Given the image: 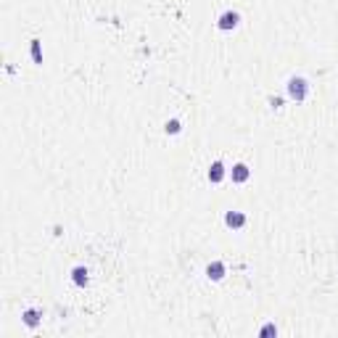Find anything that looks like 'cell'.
I'll use <instances>...</instances> for the list:
<instances>
[{"label":"cell","mask_w":338,"mask_h":338,"mask_svg":"<svg viewBox=\"0 0 338 338\" xmlns=\"http://www.w3.org/2000/svg\"><path fill=\"white\" fill-rule=\"evenodd\" d=\"M29 53H32V61L37 66H42V48H40V40H29Z\"/></svg>","instance_id":"obj_9"},{"label":"cell","mask_w":338,"mask_h":338,"mask_svg":"<svg viewBox=\"0 0 338 338\" xmlns=\"http://www.w3.org/2000/svg\"><path fill=\"white\" fill-rule=\"evenodd\" d=\"M21 320H24L27 328H37V325H40V320H42V312L40 309H27L24 314H21Z\"/></svg>","instance_id":"obj_7"},{"label":"cell","mask_w":338,"mask_h":338,"mask_svg":"<svg viewBox=\"0 0 338 338\" xmlns=\"http://www.w3.org/2000/svg\"><path fill=\"white\" fill-rule=\"evenodd\" d=\"M87 267H74V270H72V280H74V286H80V288H84V286H87Z\"/></svg>","instance_id":"obj_8"},{"label":"cell","mask_w":338,"mask_h":338,"mask_svg":"<svg viewBox=\"0 0 338 338\" xmlns=\"http://www.w3.org/2000/svg\"><path fill=\"white\" fill-rule=\"evenodd\" d=\"M206 177H209V182H211V185H219V182L227 177V169H225V164H222V161L217 159V161H214V164L209 167V172H206Z\"/></svg>","instance_id":"obj_4"},{"label":"cell","mask_w":338,"mask_h":338,"mask_svg":"<svg viewBox=\"0 0 338 338\" xmlns=\"http://www.w3.org/2000/svg\"><path fill=\"white\" fill-rule=\"evenodd\" d=\"M164 132L167 135H180L182 132V122L180 119H169L167 125H164Z\"/></svg>","instance_id":"obj_10"},{"label":"cell","mask_w":338,"mask_h":338,"mask_svg":"<svg viewBox=\"0 0 338 338\" xmlns=\"http://www.w3.org/2000/svg\"><path fill=\"white\" fill-rule=\"evenodd\" d=\"M259 336H262V338H267V336H278V328H275L272 322H270V325H264L262 330H259Z\"/></svg>","instance_id":"obj_11"},{"label":"cell","mask_w":338,"mask_h":338,"mask_svg":"<svg viewBox=\"0 0 338 338\" xmlns=\"http://www.w3.org/2000/svg\"><path fill=\"white\" fill-rule=\"evenodd\" d=\"M246 214L243 211H227L225 214V225L230 227V230H241V227H246Z\"/></svg>","instance_id":"obj_6"},{"label":"cell","mask_w":338,"mask_h":338,"mask_svg":"<svg viewBox=\"0 0 338 338\" xmlns=\"http://www.w3.org/2000/svg\"><path fill=\"white\" fill-rule=\"evenodd\" d=\"M230 177H233L235 185H243V182L251 177V169H249V164H243V161H238V164H233V169H230Z\"/></svg>","instance_id":"obj_3"},{"label":"cell","mask_w":338,"mask_h":338,"mask_svg":"<svg viewBox=\"0 0 338 338\" xmlns=\"http://www.w3.org/2000/svg\"><path fill=\"white\" fill-rule=\"evenodd\" d=\"M238 24H241V16H238L235 11H225V13L217 19V27L222 29V32H230V29H235Z\"/></svg>","instance_id":"obj_2"},{"label":"cell","mask_w":338,"mask_h":338,"mask_svg":"<svg viewBox=\"0 0 338 338\" xmlns=\"http://www.w3.org/2000/svg\"><path fill=\"white\" fill-rule=\"evenodd\" d=\"M306 95H309V82L304 77H291L288 80V98L296 103H304Z\"/></svg>","instance_id":"obj_1"},{"label":"cell","mask_w":338,"mask_h":338,"mask_svg":"<svg viewBox=\"0 0 338 338\" xmlns=\"http://www.w3.org/2000/svg\"><path fill=\"white\" fill-rule=\"evenodd\" d=\"M227 275V267L225 262H219V259H214V262H209V267H206V278L209 280H222Z\"/></svg>","instance_id":"obj_5"}]
</instances>
